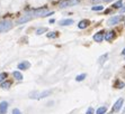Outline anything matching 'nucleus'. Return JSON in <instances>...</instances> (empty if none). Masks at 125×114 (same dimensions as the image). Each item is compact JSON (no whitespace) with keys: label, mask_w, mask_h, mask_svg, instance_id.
I'll return each instance as SVG.
<instances>
[{"label":"nucleus","mask_w":125,"mask_h":114,"mask_svg":"<svg viewBox=\"0 0 125 114\" xmlns=\"http://www.w3.org/2000/svg\"><path fill=\"white\" fill-rule=\"evenodd\" d=\"M50 94H51V91H44V92H42V93H40L38 98H45V97H47Z\"/></svg>","instance_id":"obj_15"},{"label":"nucleus","mask_w":125,"mask_h":114,"mask_svg":"<svg viewBox=\"0 0 125 114\" xmlns=\"http://www.w3.org/2000/svg\"><path fill=\"white\" fill-rule=\"evenodd\" d=\"M12 114H21V112L18 110V108H14L12 110Z\"/></svg>","instance_id":"obj_27"},{"label":"nucleus","mask_w":125,"mask_h":114,"mask_svg":"<svg viewBox=\"0 0 125 114\" xmlns=\"http://www.w3.org/2000/svg\"><path fill=\"white\" fill-rule=\"evenodd\" d=\"M122 55H125V48L123 49V51H122Z\"/></svg>","instance_id":"obj_31"},{"label":"nucleus","mask_w":125,"mask_h":114,"mask_svg":"<svg viewBox=\"0 0 125 114\" xmlns=\"http://www.w3.org/2000/svg\"><path fill=\"white\" fill-rule=\"evenodd\" d=\"M123 19H124V16H122V15H119V16H113V17H111L108 19L107 23L109 26H114V25H117V24H118L119 21H122Z\"/></svg>","instance_id":"obj_2"},{"label":"nucleus","mask_w":125,"mask_h":114,"mask_svg":"<svg viewBox=\"0 0 125 114\" xmlns=\"http://www.w3.org/2000/svg\"><path fill=\"white\" fill-rule=\"evenodd\" d=\"M47 14V9L46 8H41V9H36L33 15L35 17H45V15Z\"/></svg>","instance_id":"obj_4"},{"label":"nucleus","mask_w":125,"mask_h":114,"mask_svg":"<svg viewBox=\"0 0 125 114\" xmlns=\"http://www.w3.org/2000/svg\"><path fill=\"white\" fill-rule=\"evenodd\" d=\"M122 6H123V1H122V0H118V1H116V2L113 5V7H114V8H116V9H118V8L121 9V8H122Z\"/></svg>","instance_id":"obj_18"},{"label":"nucleus","mask_w":125,"mask_h":114,"mask_svg":"<svg viewBox=\"0 0 125 114\" xmlns=\"http://www.w3.org/2000/svg\"><path fill=\"white\" fill-rule=\"evenodd\" d=\"M115 32H108L107 34H105V40H107V41H112V40L115 38Z\"/></svg>","instance_id":"obj_10"},{"label":"nucleus","mask_w":125,"mask_h":114,"mask_svg":"<svg viewBox=\"0 0 125 114\" xmlns=\"http://www.w3.org/2000/svg\"><path fill=\"white\" fill-rule=\"evenodd\" d=\"M123 114H125V108H124V112H123Z\"/></svg>","instance_id":"obj_32"},{"label":"nucleus","mask_w":125,"mask_h":114,"mask_svg":"<svg viewBox=\"0 0 125 114\" xmlns=\"http://www.w3.org/2000/svg\"><path fill=\"white\" fill-rule=\"evenodd\" d=\"M86 76H87V75H86V74H81V75H78V76L76 77V81H77V82H81V81H83L84 78H86Z\"/></svg>","instance_id":"obj_21"},{"label":"nucleus","mask_w":125,"mask_h":114,"mask_svg":"<svg viewBox=\"0 0 125 114\" xmlns=\"http://www.w3.org/2000/svg\"><path fill=\"white\" fill-rule=\"evenodd\" d=\"M8 110V103L6 101H2L0 103V114H6Z\"/></svg>","instance_id":"obj_8"},{"label":"nucleus","mask_w":125,"mask_h":114,"mask_svg":"<svg viewBox=\"0 0 125 114\" xmlns=\"http://www.w3.org/2000/svg\"><path fill=\"white\" fill-rule=\"evenodd\" d=\"M29 67H31V64L28 63V62H23V63L18 64V69H28Z\"/></svg>","instance_id":"obj_11"},{"label":"nucleus","mask_w":125,"mask_h":114,"mask_svg":"<svg viewBox=\"0 0 125 114\" xmlns=\"http://www.w3.org/2000/svg\"><path fill=\"white\" fill-rule=\"evenodd\" d=\"M107 114H112V113H107Z\"/></svg>","instance_id":"obj_33"},{"label":"nucleus","mask_w":125,"mask_h":114,"mask_svg":"<svg viewBox=\"0 0 125 114\" xmlns=\"http://www.w3.org/2000/svg\"><path fill=\"white\" fill-rule=\"evenodd\" d=\"M46 30H47L46 28H38L37 30H36V34H37V35H42L43 33L46 32Z\"/></svg>","instance_id":"obj_24"},{"label":"nucleus","mask_w":125,"mask_h":114,"mask_svg":"<svg viewBox=\"0 0 125 114\" xmlns=\"http://www.w3.org/2000/svg\"><path fill=\"white\" fill-rule=\"evenodd\" d=\"M79 0H61L59 2V7L60 8H65V7H69V6H72L74 3H77Z\"/></svg>","instance_id":"obj_3"},{"label":"nucleus","mask_w":125,"mask_h":114,"mask_svg":"<svg viewBox=\"0 0 125 114\" xmlns=\"http://www.w3.org/2000/svg\"><path fill=\"white\" fill-rule=\"evenodd\" d=\"M1 87L2 89H5V90H7V89H9L10 86H11V82H9V81H6V82H2L1 83Z\"/></svg>","instance_id":"obj_16"},{"label":"nucleus","mask_w":125,"mask_h":114,"mask_svg":"<svg viewBox=\"0 0 125 114\" xmlns=\"http://www.w3.org/2000/svg\"><path fill=\"white\" fill-rule=\"evenodd\" d=\"M12 75H14V77H15V78H16L17 81H21V80H23V75H21V72L16 71V72H14V73H12Z\"/></svg>","instance_id":"obj_14"},{"label":"nucleus","mask_w":125,"mask_h":114,"mask_svg":"<svg viewBox=\"0 0 125 114\" xmlns=\"http://www.w3.org/2000/svg\"><path fill=\"white\" fill-rule=\"evenodd\" d=\"M12 21L10 20H2L0 21V33H5V32H8L10 29L12 28Z\"/></svg>","instance_id":"obj_1"},{"label":"nucleus","mask_w":125,"mask_h":114,"mask_svg":"<svg viewBox=\"0 0 125 114\" xmlns=\"http://www.w3.org/2000/svg\"><path fill=\"white\" fill-rule=\"evenodd\" d=\"M32 18H33L32 15H25V16H21V17L17 20V24L18 25L25 24V23H27V21H29V20H32Z\"/></svg>","instance_id":"obj_6"},{"label":"nucleus","mask_w":125,"mask_h":114,"mask_svg":"<svg viewBox=\"0 0 125 114\" xmlns=\"http://www.w3.org/2000/svg\"><path fill=\"white\" fill-rule=\"evenodd\" d=\"M121 12H125V7H122V8H121Z\"/></svg>","instance_id":"obj_29"},{"label":"nucleus","mask_w":125,"mask_h":114,"mask_svg":"<svg viewBox=\"0 0 125 114\" xmlns=\"http://www.w3.org/2000/svg\"><path fill=\"white\" fill-rule=\"evenodd\" d=\"M99 1H100V0H91L93 3H97V2H99Z\"/></svg>","instance_id":"obj_28"},{"label":"nucleus","mask_w":125,"mask_h":114,"mask_svg":"<svg viewBox=\"0 0 125 114\" xmlns=\"http://www.w3.org/2000/svg\"><path fill=\"white\" fill-rule=\"evenodd\" d=\"M116 89H123V87H124L125 86V83L124 82H121V81H117L116 82Z\"/></svg>","instance_id":"obj_20"},{"label":"nucleus","mask_w":125,"mask_h":114,"mask_svg":"<svg viewBox=\"0 0 125 114\" xmlns=\"http://www.w3.org/2000/svg\"><path fill=\"white\" fill-rule=\"evenodd\" d=\"M73 24V19H62L60 20V25L61 26H70Z\"/></svg>","instance_id":"obj_12"},{"label":"nucleus","mask_w":125,"mask_h":114,"mask_svg":"<svg viewBox=\"0 0 125 114\" xmlns=\"http://www.w3.org/2000/svg\"><path fill=\"white\" fill-rule=\"evenodd\" d=\"M105 33L104 32H99V33H97V34H95L94 35V40L95 41H97V43H102L103 40L105 39Z\"/></svg>","instance_id":"obj_7"},{"label":"nucleus","mask_w":125,"mask_h":114,"mask_svg":"<svg viewBox=\"0 0 125 114\" xmlns=\"http://www.w3.org/2000/svg\"><path fill=\"white\" fill-rule=\"evenodd\" d=\"M107 57H108V54H104L103 56H100V58H99V62H98V63L100 64V65H103V64H104L105 62H106Z\"/></svg>","instance_id":"obj_17"},{"label":"nucleus","mask_w":125,"mask_h":114,"mask_svg":"<svg viewBox=\"0 0 125 114\" xmlns=\"http://www.w3.org/2000/svg\"><path fill=\"white\" fill-rule=\"evenodd\" d=\"M103 1H104V2H111L112 0H103Z\"/></svg>","instance_id":"obj_30"},{"label":"nucleus","mask_w":125,"mask_h":114,"mask_svg":"<svg viewBox=\"0 0 125 114\" xmlns=\"http://www.w3.org/2000/svg\"><path fill=\"white\" fill-rule=\"evenodd\" d=\"M103 9H104V7L100 6V5H97V6L91 7V10H94V11H102Z\"/></svg>","instance_id":"obj_19"},{"label":"nucleus","mask_w":125,"mask_h":114,"mask_svg":"<svg viewBox=\"0 0 125 114\" xmlns=\"http://www.w3.org/2000/svg\"><path fill=\"white\" fill-rule=\"evenodd\" d=\"M89 24H90V21H89L88 19H83V20H81V21L78 24V28H80V29L87 28L88 26H89Z\"/></svg>","instance_id":"obj_9"},{"label":"nucleus","mask_w":125,"mask_h":114,"mask_svg":"<svg viewBox=\"0 0 125 114\" xmlns=\"http://www.w3.org/2000/svg\"><path fill=\"white\" fill-rule=\"evenodd\" d=\"M123 103H124V100H123V98H118V100L115 102L114 106H113V112H118L119 110L122 108Z\"/></svg>","instance_id":"obj_5"},{"label":"nucleus","mask_w":125,"mask_h":114,"mask_svg":"<svg viewBox=\"0 0 125 114\" xmlns=\"http://www.w3.org/2000/svg\"><path fill=\"white\" fill-rule=\"evenodd\" d=\"M86 114H94V108L93 107H89L87 110V112H86Z\"/></svg>","instance_id":"obj_26"},{"label":"nucleus","mask_w":125,"mask_h":114,"mask_svg":"<svg viewBox=\"0 0 125 114\" xmlns=\"http://www.w3.org/2000/svg\"><path fill=\"white\" fill-rule=\"evenodd\" d=\"M36 95H40V94H38L37 92H33V93L29 94V97H31V98H38V96H36Z\"/></svg>","instance_id":"obj_25"},{"label":"nucleus","mask_w":125,"mask_h":114,"mask_svg":"<svg viewBox=\"0 0 125 114\" xmlns=\"http://www.w3.org/2000/svg\"><path fill=\"white\" fill-rule=\"evenodd\" d=\"M49 38H55V37H58V33H55V32H52V33H49V34L46 35Z\"/></svg>","instance_id":"obj_23"},{"label":"nucleus","mask_w":125,"mask_h":114,"mask_svg":"<svg viewBox=\"0 0 125 114\" xmlns=\"http://www.w3.org/2000/svg\"><path fill=\"white\" fill-rule=\"evenodd\" d=\"M106 112H107V107L106 106H100L99 108H97L96 114H106Z\"/></svg>","instance_id":"obj_13"},{"label":"nucleus","mask_w":125,"mask_h":114,"mask_svg":"<svg viewBox=\"0 0 125 114\" xmlns=\"http://www.w3.org/2000/svg\"><path fill=\"white\" fill-rule=\"evenodd\" d=\"M7 76H8V74H7V73H0V83H2L3 81L6 80Z\"/></svg>","instance_id":"obj_22"}]
</instances>
